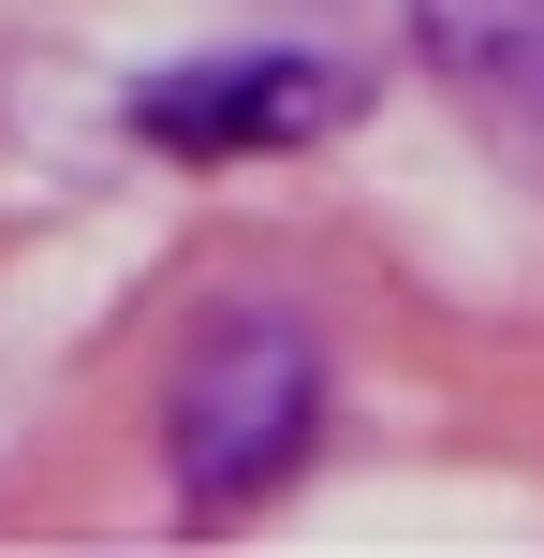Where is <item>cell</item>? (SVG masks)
Here are the masks:
<instances>
[{"instance_id":"2","label":"cell","mask_w":544,"mask_h":558,"mask_svg":"<svg viewBox=\"0 0 544 558\" xmlns=\"http://www.w3.org/2000/svg\"><path fill=\"white\" fill-rule=\"evenodd\" d=\"M368 118V74L310 45H235V59H177V74L133 88V133L162 162H280V147H324Z\"/></svg>"},{"instance_id":"3","label":"cell","mask_w":544,"mask_h":558,"mask_svg":"<svg viewBox=\"0 0 544 558\" xmlns=\"http://www.w3.org/2000/svg\"><path fill=\"white\" fill-rule=\"evenodd\" d=\"M412 59L544 177V0H412Z\"/></svg>"},{"instance_id":"1","label":"cell","mask_w":544,"mask_h":558,"mask_svg":"<svg viewBox=\"0 0 544 558\" xmlns=\"http://www.w3.org/2000/svg\"><path fill=\"white\" fill-rule=\"evenodd\" d=\"M324 441V338L294 308H221L192 338L162 397V456H177V514H251L310 471Z\"/></svg>"}]
</instances>
